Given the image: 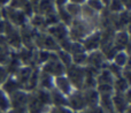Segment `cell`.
Instances as JSON below:
<instances>
[{
  "label": "cell",
  "mask_w": 131,
  "mask_h": 113,
  "mask_svg": "<svg viewBox=\"0 0 131 113\" xmlns=\"http://www.w3.org/2000/svg\"><path fill=\"white\" fill-rule=\"evenodd\" d=\"M66 76L72 84L74 89L82 90L85 81V66L71 65L66 69Z\"/></svg>",
  "instance_id": "6da1fadb"
},
{
  "label": "cell",
  "mask_w": 131,
  "mask_h": 113,
  "mask_svg": "<svg viewBox=\"0 0 131 113\" xmlns=\"http://www.w3.org/2000/svg\"><path fill=\"white\" fill-rule=\"evenodd\" d=\"M38 68L40 72L46 73V74L51 75V76H53V77H58V76H60V75L66 74V67L58 60L57 56L48 61H46L45 63H43V65Z\"/></svg>",
  "instance_id": "7a4b0ae2"
},
{
  "label": "cell",
  "mask_w": 131,
  "mask_h": 113,
  "mask_svg": "<svg viewBox=\"0 0 131 113\" xmlns=\"http://www.w3.org/2000/svg\"><path fill=\"white\" fill-rule=\"evenodd\" d=\"M67 106L75 113L82 112L84 109H86V103L84 99V96L82 90L75 89L67 97Z\"/></svg>",
  "instance_id": "3957f363"
},
{
  "label": "cell",
  "mask_w": 131,
  "mask_h": 113,
  "mask_svg": "<svg viewBox=\"0 0 131 113\" xmlns=\"http://www.w3.org/2000/svg\"><path fill=\"white\" fill-rule=\"evenodd\" d=\"M129 92L121 93V92H113V109L114 113H129V106H130V97Z\"/></svg>",
  "instance_id": "277c9868"
},
{
  "label": "cell",
  "mask_w": 131,
  "mask_h": 113,
  "mask_svg": "<svg viewBox=\"0 0 131 113\" xmlns=\"http://www.w3.org/2000/svg\"><path fill=\"white\" fill-rule=\"evenodd\" d=\"M106 62H107L106 58H105V55L102 54V52L100 50H95V51H92V52H88L85 66H89V67L95 68V69L99 70L104 67Z\"/></svg>",
  "instance_id": "5b68a950"
},
{
  "label": "cell",
  "mask_w": 131,
  "mask_h": 113,
  "mask_svg": "<svg viewBox=\"0 0 131 113\" xmlns=\"http://www.w3.org/2000/svg\"><path fill=\"white\" fill-rule=\"evenodd\" d=\"M30 92L25 90H18L9 96L10 99V109H27L28 99Z\"/></svg>",
  "instance_id": "8992f818"
},
{
  "label": "cell",
  "mask_w": 131,
  "mask_h": 113,
  "mask_svg": "<svg viewBox=\"0 0 131 113\" xmlns=\"http://www.w3.org/2000/svg\"><path fill=\"white\" fill-rule=\"evenodd\" d=\"M54 89L58 90L59 92H61L62 95L67 96V97L75 90L72 84L70 83L68 77L66 76V74L60 75L58 77H54Z\"/></svg>",
  "instance_id": "52a82bcc"
},
{
  "label": "cell",
  "mask_w": 131,
  "mask_h": 113,
  "mask_svg": "<svg viewBox=\"0 0 131 113\" xmlns=\"http://www.w3.org/2000/svg\"><path fill=\"white\" fill-rule=\"evenodd\" d=\"M82 92H83L84 99H85L86 107L97 106V105H99V92L95 90V88L83 89Z\"/></svg>",
  "instance_id": "ba28073f"
},
{
  "label": "cell",
  "mask_w": 131,
  "mask_h": 113,
  "mask_svg": "<svg viewBox=\"0 0 131 113\" xmlns=\"http://www.w3.org/2000/svg\"><path fill=\"white\" fill-rule=\"evenodd\" d=\"M37 89H43V90L47 91H51L52 89H54V77L39 70L38 88Z\"/></svg>",
  "instance_id": "9c48e42d"
},
{
  "label": "cell",
  "mask_w": 131,
  "mask_h": 113,
  "mask_svg": "<svg viewBox=\"0 0 131 113\" xmlns=\"http://www.w3.org/2000/svg\"><path fill=\"white\" fill-rule=\"evenodd\" d=\"M114 80H115L114 75L106 67H102L95 76V86L97 84H111V86H113Z\"/></svg>",
  "instance_id": "30bf717a"
},
{
  "label": "cell",
  "mask_w": 131,
  "mask_h": 113,
  "mask_svg": "<svg viewBox=\"0 0 131 113\" xmlns=\"http://www.w3.org/2000/svg\"><path fill=\"white\" fill-rule=\"evenodd\" d=\"M129 45V36L125 31L118 32L113 38V46L116 51H125Z\"/></svg>",
  "instance_id": "8fae6325"
},
{
  "label": "cell",
  "mask_w": 131,
  "mask_h": 113,
  "mask_svg": "<svg viewBox=\"0 0 131 113\" xmlns=\"http://www.w3.org/2000/svg\"><path fill=\"white\" fill-rule=\"evenodd\" d=\"M0 88H1L8 96L13 95L14 92H16V91H18V90H22V89L20 88L18 82L16 81V79L14 76H12V75H9L8 79L2 83V86L0 87Z\"/></svg>",
  "instance_id": "7c38bea8"
},
{
  "label": "cell",
  "mask_w": 131,
  "mask_h": 113,
  "mask_svg": "<svg viewBox=\"0 0 131 113\" xmlns=\"http://www.w3.org/2000/svg\"><path fill=\"white\" fill-rule=\"evenodd\" d=\"M113 89L114 92H121V93L128 92L130 90V81L123 76L115 77L113 83Z\"/></svg>",
  "instance_id": "4fadbf2b"
},
{
  "label": "cell",
  "mask_w": 131,
  "mask_h": 113,
  "mask_svg": "<svg viewBox=\"0 0 131 113\" xmlns=\"http://www.w3.org/2000/svg\"><path fill=\"white\" fill-rule=\"evenodd\" d=\"M51 92V103L52 106H67V96L62 95L55 89H52Z\"/></svg>",
  "instance_id": "5bb4252c"
},
{
  "label": "cell",
  "mask_w": 131,
  "mask_h": 113,
  "mask_svg": "<svg viewBox=\"0 0 131 113\" xmlns=\"http://www.w3.org/2000/svg\"><path fill=\"white\" fill-rule=\"evenodd\" d=\"M112 62H114L116 66L123 69L125 66L129 65V54L127 51H117L114 58L112 59Z\"/></svg>",
  "instance_id": "9a60e30c"
},
{
  "label": "cell",
  "mask_w": 131,
  "mask_h": 113,
  "mask_svg": "<svg viewBox=\"0 0 131 113\" xmlns=\"http://www.w3.org/2000/svg\"><path fill=\"white\" fill-rule=\"evenodd\" d=\"M13 56V51L6 44H0V65L6 67Z\"/></svg>",
  "instance_id": "2e32d148"
},
{
  "label": "cell",
  "mask_w": 131,
  "mask_h": 113,
  "mask_svg": "<svg viewBox=\"0 0 131 113\" xmlns=\"http://www.w3.org/2000/svg\"><path fill=\"white\" fill-rule=\"evenodd\" d=\"M10 110V99L9 96L0 88V112L7 113Z\"/></svg>",
  "instance_id": "e0dca14e"
},
{
  "label": "cell",
  "mask_w": 131,
  "mask_h": 113,
  "mask_svg": "<svg viewBox=\"0 0 131 113\" xmlns=\"http://www.w3.org/2000/svg\"><path fill=\"white\" fill-rule=\"evenodd\" d=\"M47 113H75L68 106H51Z\"/></svg>",
  "instance_id": "ac0fdd59"
},
{
  "label": "cell",
  "mask_w": 131,
  "mask_h": 113,
  "mask_svg": "<svg viewBox=\"0 0 131 113\" xmlns=\"http://www.w3.org/2000/svg\"><path fill=\"white\" fill-rule=\"evenodd\" d=\"M79 113H107L106 111H104V110L101 109V107L99 106V105H97V106H91V107H86V109H84L82 112Z\"/></svg>",
  "instance_id": "d6986e66"
},
{
  "label": "cell",
  "mask_w": 131,
  "mask_h": 113,
  "mask_svg": "<svg viewBox=\"0 0 131 113\" xmlns=\"http://www.w3.org/2000/svg\"><path fill=\"white\" fill-rule=\"evenodd\" d=\"M8 76H9V74H8V72H7L6 67L0 65V87L2 86V83H4L7 79H8Z\"/></svg>",
  "instance_id": "ffe728a7"
},
{
  "label": "cell",
  "mask_w": 131,
  "mask_h": 113,
  "mask_svg": "<svg viewBox=\"0 0 131 113\" xmlns=\"http://www.w3.org/2000/svg\"><path fill=\"white\" fill-rule=\"evenodd\" d=\"M123 4L121 2V0H112V11L113 12H118L122 11Z\"/></svg>",
  "instance_id": "44dd1931"
},
{
  "label": "cell",
  "mask_w": 131,
  "mask_h": 113,
  "mask_svg": "<svg viewBox=\"0 0 131 113\" xmlns=\"http://www.w3.org/2000/svg\"><path fill=\"white\" fill-rule=\"evenodd\" d=\"M7 113H28L27 109H10Z\"/></svg>",
  "instance_id": "7402d4cb"
},
{
  "label": "cell",
  "mask_w": 131,
  "mask_h": 113,
  "mask_svg": "<svg viewBox=\"0 0 131 113\" xmlns=\"http://www.w3.org/2000/svg\"><path fill=\"white\" fill-rule=\"evenodd\" d=\"M84 0H71V2L72 4H76V5H78V4H81V2H83Z\"/></svg>",
  "instance_id": "603a6c76"
},
{
  "label": "cell",
  "mask_w": 131,
  "mask_h": 113,
  "mask_svg": "<svg viewBox=\"0 0 131 113\" xmlns=\"http://www.w3.org/2000/svg\"><path fill=\"white\" fill-rule=\"evenodd\" d=\"M9 0H0V4H6V2H8Z\"/></svg>",
  "instance_id": "cb8c5ba5"
}]
</instances>
